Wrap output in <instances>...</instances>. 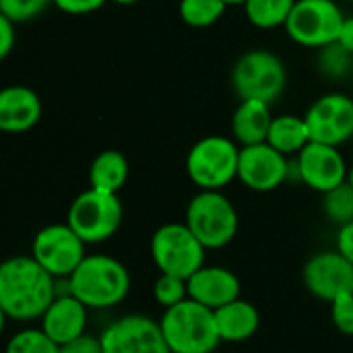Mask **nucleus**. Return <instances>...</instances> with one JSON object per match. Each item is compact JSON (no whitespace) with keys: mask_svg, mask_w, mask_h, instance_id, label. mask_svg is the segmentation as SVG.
<instances>
[{"mask_svg":"<svg viewBox=\"0 0 353 353\" xmlns=\"http://www.w3.org/2000/svg\"><path fill=\"white\" fill-rule=\"evenodd\" d=\"M122 217L124 209L118 194L89 186L70 203L66 223L85 244H101L116 236L122 225Z\"/></svg>","mask_w":353,"mask_h":353,"instance_id":"0eeeda50","label":"nucleus"},{"mask_svg":"<svg viewBox=\"0 0 353 353\" xmlns=\"http://www.w3.org/2000/svg\"><path fill=\"white\" fill-rule=\"evenodd\" d=\"M302 279L314 298L331 304L343 292L353 290V265L339 250H323L308 259Z\"/></svg>","mask_w":353,"mask_h":353,"instance_id":"2eb2a0df","label":"nucleus"},{"mask_svg":"<svg viewBox=\"0 0 353 353\" xmlns=\"http://www.w3.org/2000/svg\"><path fill=\"white\" fill-rule=\"evenodd\" d=\"M184 223L207 250H221L238 236L240 217L221 190H199L186 207Z\"/></svg>","mask_w":353,"mask_h":353,"instance_id":"20e7f679","label":"nucleus"},{"mask_svg":"<svg viewBox=\"0 0 353 353\" xmlns=\"http://www.w3.org/2000/svg\"><path fill=\"white\" fill-rule=\"evenodd\" d=\"M347 2H353V0H347Z\"/></svg>","mask_w":353,"mask_h":353,"instance_id":"58836bf2","label":"nucleus"},{"mask_svg":"<svg viewBox=\"0 0 353 353\" xmlns=\"http://www.w3.org/2000/svg\"><path fill=\"white\" fill-rule=\"evenodd\" d=\"M288 72L283 60L265 48L244 52L232 66V87L240 99L273 103L285 89Z\"/></svg>","mask_w":353,"mask_h":353,"instance_id":"423d86ee","label":"nucleus"},{"mask_svg":"<svg viewBox=\"0 0 353 353\" xmlns=\"http://www.w3.org/2000/svg\"><path fill=\"white\" fill-rule=\"evenodd\" d=\"M159 327L172 353H213L221 343L215 312L190 298L163 310Z\"/></svg>","mask_w":353,"mask_h":353,"instance_id":"7ed1b4c3","label":"nucleus"},{"mask_svg":"<svg viewBox=\"0 0 353 353\" xmlns=\"http://www.w3.org/2000/svg\"><path fill=\"white\" fill-rule=\"evenodd\" d=\"M352 97H353V93H352Z\"/></svg>","mask_w":353,"mask_h":353,"instance_id":"ea45409f","label":"nucleus"},{"mask_svg":"<svg viewBox=\"0 0 353 353\" xmlns=\"http://www.w3.org/2000/svg\"><path fill=\"white\" fill-rule=\"evenodd\" d=\"M298 0H246V19L259 29L285 27Z\"/></svg>","mask_w":353,"mask_h":353,"instance_id":"5701e85b","label":"nucleus"},{"mask_svg":"<svg viewBox=\"0 0 353 353\" xmlns=\"http://www.w3.org/2000/svg\"><path fill=\"white\" fill-rule=\"evenodd\" d=\"M60 353H103L101 337L91 335V333H83L81 337H77V339L68 341L66 345H62Z\"/></svg>","mask_w":353,"mask_h":353,"instance_id":"2f4dec72","label":"nucleus"},{"mask_svg":"<svg viewBox=\"0 0 353 353\" xmlns=\"http://www.w3.org/2000/svg\"><path fill=\"white\" fill-rule=\"evenodd\" d=\"M228 2V6H244L246 4V0H225Z\"/></svg>","mask_w":353,"mask_h":353,"instance_id":"e433bc0d","label":"nucleus"},{"mask_svg":"<svg viewBox=\"0 0 353 353\" xmlns=\"http://www.w3.org/2000/svg\"><path fill=\"white\" fill-rule=\"evenodd\" d=\"M68 290L89 310H108L126 300L130 273L116 256L87 254L68 277Z\"/></svg>","mask_w":353,"mask_h":353,"instance_id":"f03ea898","label":"nucleus"},{"mask_svg":"<svg viewBox=\"0 0 353 353\" xmlns=\"http://www.w3.org/2000/svg\"><path fill=\"white\" fill-rule=\"evenodd\" d=\"M310 139L316 143L341 147L353 139V97L331 91L314 99L304 114Z\"/></svg>","mask_w":353,"mask_h":353,"instance_id":"f8f14e48","label":"nucleus"},{"mask_svg":"<svg viewBox=\"0 0 353 353\" xmlns=\"http://www.w3.org/2000/svg\"><path fill=\"white\" fill-rule=\"evenodd\" d=\"M323 213L335 225H345L353 221V186L350 182L323 194Z\"/></svg>","mask_w":353,"mask_h":353,"instance_id":"bb28decb","label":"nucleus"},{"mask_svg":"<svg viewBox=\"0 0 353 353\" xmlns=\"http://www.w3.org/2000/svg\"><path fill=\"white\" fill-rule=\"evenodd\" d=\"M128 174H130L128 159L116 149H105L97 153L89 165V186L103 192L118 194L124 188Z\"/></svg>","mask_w":353,"mask_h":353,"instance_id":"412c9836","label":"nucleus"},{"mask_svg":"<svg viewBox=\"0 0 353 353\" xmlns=\"http://www.w3.org/2000/svg\"><path fill=\"white\" fill-rule=\"evenodd\" d=\"M50 4L52 0H0V14L19 25L39 17Z\"/></svg>","mask_w":353,"mask_h":353,"instance_id":"c85d7f7f","label":"nucleus"},{"mask_svg":"<svg viewBox=\"0 0 353 353\" xmlns=\"http://www.w3.org/2000/svg\"><path fill=\"white\" fill-rule=\"evenodd\" d=\"M89 308L72 294H58L39 319V327L62 347L87 333Z\"/></svg>","mask_w":353,"mask_h":353,"instance_id":"f3484780","label":"nucleus"},{"mask_svg":"<svg viewBox=\"0 0 353 353\" xmlns=\"http://www.w3.org/2000/svg\"><path fill=\"white\" fill-rule=\"evenodd\" d=\"M343 21L335 0H298L283 29L294 43L319 50L337 41Z\"/></svg>","mask_w":353,"mask_h":353,"instance_id":"1a4fd4ad","label":"nucleus"},{"mask_svg":"<svg viewBox=\"0 0 353 353\" xmlns=\"http://www.w3.org/2000/svg\"><path fill=\"white\" fill-rule=\"evenodd\" d=\"M41 118V99L27 85H8L0 91V130L21 134Z\"/></svg>","mask_w":353,"mask_h":353,"instance_id":"a211bd4d","label":"nucleus"},{"mask_svg":"<svg viewBox=\"0 0 353 353\" xmlns=\"http://www.w3.org/2000/svg\"><path fill=\"white\" fill-rule=\"evenodd\" d=\"M17 43V23L8 17L0 14V58H8Z\"/></svg>","mask_w":353,"mask_h":353,"instance_id":"473e14b6","label":"nucleus"},{"mask_svg":"<svg viewBox=\"0 0 353 353\" xmlns=\"http://www.w3.org/2000/svg\"><path fill=\"white\" fill-rule=\"evenodd\" d=\"M335 250H339L353 265V221L339 228L337 242H335Z\"/></svg>","mask_w":353,"mask_h":353,"instance_id":"72a5a7b5","label":"nucleus"},{"mask_svg":"<svg viewBox=\"0 0 353 353\" xmlns=\"http://www.w3.org/2000/svg\"><path fill=\"white\" fill-rule=\"evenodd\" d=\"M105 2L108 0H52V4L66 14H91Z\"/></svg>","mask_w":353,"mask_h":353,"instance_id":"7c9ffc66","label":"nucleus"},{"mask_svg":"<svg viewBox=\"0 0 353 353\" xmlns=\"http://www.w3.org/2000/svg\"><path fill=\"white\" fill-rule=\"evenodd\" d=\"M153 300L163 310H168L172 306H178L180 302L188 300V283H186V279H182L178 275L161 273L153 283Z\"/></svg>","mask_w":353,"mask_h":353,"instance_id":"cd10ccee","label":"nucleus"},{"mask_svg":"<svg viewBox=\"0 0 353 353\" xmlns=\"http://www.w3.org/2000/svg\"><path fill=\"white\" fill-rule=\"evenodd\" d=\"M52 277L31 254L10 256L0 265V312L14 323L39 321L56 300Z\"/></svg>","mask_w":353,"mask_h":353,"instance_id":"f257e3e1","label":"nucleus"},{"mask_svg":"<svg viewBox=\"0 0 353 353\" xmlns=\"http://www.w3.org/2000/svg\"><path fill=\"white\" fill-rule=\"evenodd\" d=\"M310 141H312L310 128H308L304 116H296V114L273 116L269 137H267V143L271 147H275L283 155L292 157V155H298Z\"/></svg>","mask_w":353,"mask_h":353,"instance_id":"4be33fe9","label":"nucleus"},{"mask_svg":"<svg viewBox=\"0 0 353 353\" xmlns=\"http://www.w3.org/2000/svg\"><path fill=\"white\" fill-rule=\"evenodd\" d=\"M294 163L269 143L240 147L238 180L254 192L277 190L292 178Z\"/></svg>","mask_w":353,"mask_h":353,"instance_id":"ddd939ff","label":"nucleus"},{"mask_svg":"<svg viewBox=\"0 0 353 353\" xmlns=\"http://www.w3.org/2000/svg\"><path fill=\"white\" fill-rule=\"evenodd\" d=\"M85 242L68 223L41 228L31 242V256L56 279H68L87 256Z\"/></svg>","mask_w":353,"mask_h":353,"instance_id":"9d476101","label":"nucleus"},{"mask_svg":"<svg viewBox=\"0 0 353 353\" xmlns=\"http://www.w3.org/2000/svg\"><path fill=\"white\" fill-rule=\"evenodd\" d=\"M331 321L341 335L353 337V290L343 292L331 302Z\"/></svg>","mask_w":353,"mask_h":353,"instance_id":"c756f323","label":"nucleus"},{"mask_svg":"<svg viewBox=\"0 0 353 353\" xmlns=\"http://www.w3.org/2000/svg\"><path fill=\"white\" fill-rule=\"evenodd\" d=\"M228 10L225 0H180V19L194 29H205L215 25Z\"/></svg>","mask_w":353,"mask_h":353,"instance_id":"393cba45","label":"nucleus"},{"mask_svg":"<svg viewBox=\"0 0 353 353\" xmlns=\"http://www.w3.org/2000/svg\"><path fill=\"white\" fill-rule=\"evenodd\" d=\"M149 252L159 273L188 279L205 265L207 248L186 223L170 221L153 232Z\"/></svg>","mask_w":353,"mask_h":353,"instance_id":"6e6552de","label":"nucleus"},{"mask_svg":"<svg viewBox=\"0 0 353 353\" xmlns=\"http://www.w3.org/2000/svg\"><path fill=\"white\" fill-rule=\"evenodd\" d=\"M4 353H60V345L41 327H27L10 335Z\"/></svg>","mask_w":353,"mask_h":353,"instance_id":"a878e982","label":"nucleus"},{"mask_svg":"<svg viewBox=\"0 0 353 353\" xmlns=\"http://www.w3.org/2000/svg\"><path fill=\"white\" fill-rule=\"evenodd\" d=\"M347 182L353 186V163L350 165V172H347Z\"/></svg>","mask_w":353,"mask_h":353,"instance_id":"4c0bfd02","label":"nucleus"},{"mask_svg":"<svg viewBox=\"0 0 353 353\" xmlns=\"http://www.w3.org/2000/svg\"><path fill=\"white\" fill-rule=\"evenodd\" d=\"M103 353H172L159 321L145 314H126L101 331Z\"/></svg>","mask_w":353,"mask_h":353,"instance_id":"9b49d317","label":"nucleus"},{"mask_svg":"<svg viewBox=\"0 0 353 353\" xmlns=\"http://www.w3.org/2000/svg\"><path fill=\"white\" fill-rule=\"evenodd\" d=\"M215 312V325L221 343H242L254 337V333L261 327V314L252 302H246L242 298L213 310Z\"/></svg>","mask_w":353,"mask_h":353,"instance_id":"aec40b11","label":"nucleus"},{"mask_svg":"<svg viewBox=\"0 0 353 353\" xmlns=\"http://www.w3.org/2000/svg\"><path fill=\"white\" fill-rule=\"evenodd\" d=\"M273 116L271 105L259 99H240L232 116V139L240 147L267 143Z\"/></svg>","mask_w":353,"mask_h":353,"instance_id":"6ab92c4d","label":"nucleus"},{"mask_svg":"<svg viewBox=\"0 0 353 353\" xmlns=\"http://www.w3.org/2000/svg\"><path fill=\"white\" fill-rule=\"evenodd\" d=\"M347 163L339 147L310 141L294 159V174L308 188L325 194L347 182Z\"/></svg>","mask_w":353,"mask_h":353,"instance_id":"4468645a","label":"nucleus"},{"mask_svg":"<svg viewBox=\"0 0 353 353\" xmlns=\"http://www.w3.org/2000/svg\"><path fill=\"white\" fill-rule=\"evenodd\" d=\"M337 41H339L345 50H350V52L353 54V17H345V21H343V25H341V31H339Z\"/></svg>","mask_w":353,"mask_h":353,"instance_id":"f704fd0d","label":"nucleus"},{"mask_svg":"<svg viewBox=\"0 0 353 353\" xmlns=\"http://www.w3.org/2000/svg\"><path fill=\"white\" fill-rule=\"evenodd\" d=\"M112 2L122 4V6H132V4H137V2H141V0H112Z\"/></svg>","mask_w":353,"mask_h":353,"instance_id":"c9c22d12","label":"nucleus"},{"mask_svg":"<svg viewBox=\"0 0 353 353\" xmlns=\"http://www.w3.org/2000/svg\"><path fill=\"white\" fill-rule=\"evenodd\" d=\"M316 70L329 81H343L353 72V54L339 41L316 50Z\"/></svg>","mask_w":353,"mask_h":353,"instance_id":"b1692460","label":"nucleus"},{"mask_svg":"<svg viewBox=\"0 0 353 353\" xmlns=\"http://www.w3.org/2000/svg\"><path fill=\"white\" fill-rule=\"evenodd\" d=\"M240 145L232 137L207 134L186 155V174L201 190H221L238 180Z\"/></svg>","mask_w":353,"mask_h":353,"instance_id":"39448f33","label":"nucleus"},{"mask_svg":"<svg viewBox=\"0 0 353 353\" xmlns=\"http://www.w3.org/2000/svg\"><path fill=\"white\" fill-rule=\"evenodd\" d=\"M186 283H188V298L211 310H217L238 300L242 292V283L238 275L232 269L219 265H203L194 275L186 279Z\"/></svg>","mask_w":353,"mask_h":353,"instance_id":"dca6fc26","label":"nucleus"}]
</instances>
